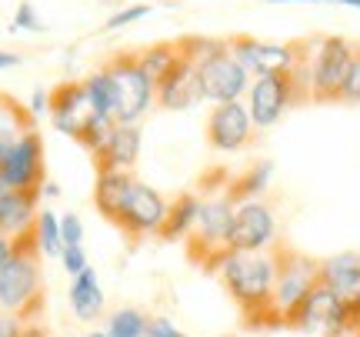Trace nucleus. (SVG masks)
<instances>
[{
  "instance_id": "obj_43",
  "label": "nucleus",
  "mask_w": 360,
  "mask_h": 337,
  "mask_svg": "<svg viewBox=\"0 0 360 337\" xmlns=\"http://www.w3.org/2000/svg\"><path fill=\"white\" fill-rule=\"evenodd\" d=\"M87 337H110V334H107V331H90Z\"/></svg>"
},
{
  "instance_id": "obj_33",
  "label": "nucleus",
  "mask_w": 360,
  "mask_h": 337,
  "mask_svg": "<svg viewBox=\"0 0 360 337\" xmlns=\"http://www.w3.org/2000/svg\"><path fill=\"white\" fill-rule=\"evenodd\" d=\"M147 337H187V334H184L170 317H150V324H147Z\"/></svg>"
},
{
  "instance_id": "obj_4",
  "label": "nucleus",
  "mask_w": 360,
  "mask_h": 337,
  "mask_svg": "<svg viewBox=\"0 0 360 337\" xmlns=\"http://www.w3.org/2000/svg\"><path fill=\"white\" fill-rule=\"evenodd\" d=\"M233 210H237V201H233L227 191L220 197H207L200 201V210H197V221H193V231L187 234V257L207 274H217L220 264L231 257L227 250V231H231Z\"/></svg>"
},
{
  "instance_id": "obj_32",
  "label": "nucleus",
  "mask_w": 360,
  "mask_h": 337,
  "mask_svg": "<svg viewBox=\"0 0 360 337\" xmlns=\"http://www.w3.org/2000/svg\"><path fill=\"white\" fill-rule=\"evenodd\" d=\"M340 101H360V51L354 53V64H350V70H347V80H344Z\"/></svg>"
},
{
  "instance_id": "obj_23",
  "label": "nucleus",
  "mask_w": 360,
  "mask_h": 337,
  "mask_svg": "<svg viewBox=\"0 0 360 337\" xmlns=\"http://www.w3.org/2000/svg\"><path fill=\"white\" fill-rule=\"evenodd\" d=\"M84 91H87L94 110L117 124V87H114V80H110V74H107L103 67H97L90 77H84Z\"/></svg>"
},
{
  "instance_id": "obj_13",
  "label": "nucleus",
  "mask_w": 360,
  "mask_h": 337,
  "mask_svg": "<svg viewBox=\"0 0 360 337\" xmlns=\"http://www.w3.org/2000/svg\"><path fill=\"white\" fill-rule=\"evenodd\" d=\"M0 177L11 184V191H40L47 184L44 167V137L34 127H27L0 164Z\"/></svg>"
},
{
  "instance_id": "obj_26",
  "label": "nucleus",
  "mask_w": 360,
  "mask_h": 337,
  "mask_svg": "<svg viewBox=\"0 0 360 337\" xmlns=\"http://www.w3.org/2000/svg\"><path fill=\"white\" fill-rule=\"evenodd\" d=\"M34 237H37L40 254H44V257H57V260H60V254H64V241H60V217H57L51 208L37 214Z\"/></svg>"
},
{
  "instance_id": "obj_42",
  "label": "nucleus",
  "mask_w": 360,
  "mask_h": 337,
  "mask_svg": "<svg viewBox=\"0 0 360 337\" xmlns=\"http://www.w3.org/2000/svg\"><path fill=\"white\" fill-rule=\"evenodd\" d=\"M267 4H323V0H267Z\"/></svg>"
},
{
  "instance_id": "obj_35",
  "label": "nucleus",
  "mask_w": 360,
  "mask_h": 337,
  "mask_svg": "<svg viewBox=\"0 0 360 337\" xmlns=\"http://www.w3.org/2000/svg\"><path fill=\"white\" fill-rule=\"evenodd\" d=\"M24 130H13L11 124H0V164H4V157H7V151L13 147V141L20 137Z\"/></svg>"
},
{
  "instance_id": "obj_10",
  "label": "nucleus",
  "mask_w": 360,
  "mask_h": 337,
  "mask_svg": "<svg viewBox=\"0 0 360 337\" xmlns=\"http://www.w3.org/2000/svg\"><path fill=\"white\" fill-rule=\"evenodd\" d=\"M354 47H350L347 37H321L317 40V53L310 61V101L317 104H330V101H340V91H344V80H347V70L354 64Z\"/></svg>"
},
{
  "instance_id": "obj_3",
  "label": "nucleus",
  "mask_w": 360,
  "mask_h": 337,
  "mask_svg": "<svg viewBox=\"0 0 360 337\" xmlns=\"http://www.w3.org/2000/svg\"><path fill=\"white\" fill-rule=\"evenodd\" d=\"M47 110H51L53 127L60 130V134H67V137H74L90 154L117 127L114 120H107V117H101L94 110L87 91H84V80H64V84H57L51 91V107Z\"/></svg>"
},
{
  "instance_id": "obj_6",
  "label": "nucleus",
  "mask_w": 360,
  "mask_h": 337,
  "mask_svg": "<svg viewBox=\"0 0 360 337\" xmlns=\"http://www.w3.org/2000/svg\"><path fill=\"white\" fill-rule=\"evenodd\" d=\"M310 97V67H300L297 61L294 70H281V74H264L250 84V101H247V110H250V120L254 127H274L283 117V110L294 104V101H304Z\"/></svg>"
},
{
  "instance_id": "obj_7",
  "label": "nucleus",
  "mask_w": 360,
  "mask_h": 337,
  "mask_svg": "<svg viewBox=\"0 0 360 337\" xmlns=\"http://www.w3.org/2000/svg\"><path fill=\"white\" fill-rule=\"evenodd\" d=\"M270 254H274V260H277L274 307H277L283 327H287L290 314H294L297 307L304 304V298H307L314 287L321 284V260L307 257L304 250H297V247H290V244H283V241H277V244L270 247Z\"/></svg>"
},
{
  "instance_id": "obj_15",
  "label": "nucleus",
  "mask_w": 360,
  "mask_h": 337,
  "mask_svg": "<svg viewBox=\"0 0 360 337\" xmlns=\"http://www.w3.org/2000/svg\"><path fill=\"white\" fill-rule=\"evenodd\" d=\"M254 141V120L240 101L231 104H214V110L207 114V144L214 151L233 154V151H244L247 144Z\"/></svg>"
},
{
  "instance_id": "obj_16",
  "label": "nucleus",
  "mask_w": 360,
  "mask_h": 337,
  "mask_svg": "<svg viewBox=\"0 0 360 337\" xmlns=\"http://www.w3.org/2000/svg\"><path fill=\"white\" fill-rule=\"evenodd\" d=\"M167 204L170 201L160 191L137 184L127 204V214H124V224H120V234H127L130 241H141L147 234H160L164 217H167Z\"/></svg>"
},
{
  "instance_id": "obj_17",
  "label": "nucleus",
  "mask_w": 360,
  "mask_h": 337,
  "mask_svg": "<svg viewBox=\"0 0 360 337\" xmlns=\"http://www.w3.org/2000/svg\"><path fill=\"white\" fill-rule=\"evenodd\" d=\"M137 177L134 170H97V184H94V208L107 224H114L120 231L124 224V214H127V204L134 197V187H137Z\"/></svg>"
},
{
  "instance_id": "obj_11",
  "label": "nucleus",
  "mask_w": 360,
  "mask_h": 337,
  "mask_svg": "<svg viewBox=\"0 0 360 337\" xmlns=\"http://www.w3.org/2000/svg\"><path fill=\"white\" fill-rule=\"evenodd\" d=\"M277 221L274 210L264 201H244L233 210L231 231H227V250L231 254H260L277 244Z\"/></svg>"
},
{
  "instance_id": "obj_8",
  "label": "nucleus",
  "mask_w": 360,
  "mask_h": 337,
  "mask_svg": "<svg viewBox=\"0 0 360 337\" xmlns=\"http://www.w3.org/2000/svg\"><path fill=\"white\" fill-rule=\"evenodd\" d=\"M287 331L317 334V337H350V334H360V321L340 304V298H337L330 287L317 284L304 298V304L290 314Z\"/></svg>"
},
{
  "instance_id": "obj_1",
  "label": "nucleus",
  "mask_w": 360,
  "mask_h": 337,
  "mask_svg": "<svg viewBox=\"0 0 360 337\" xmlns=\"http://www.w3.org/2000/svg\"><path fill=\"white\" fill-rule=\"evenodd\" d=\"M220 284L237 304L247 331H274L283 327L281 314L274 307V281H277V260L270 250L260 254H231L220 264Z\"/></svg>"
},
{
  "instance_id": "obj_39",
  "label": "nucleus",
  "mask_w": 360,
  "mask_h": 337,
  "mask_svg": "<svg viewBox=\"0 0 360 337\" xmlns=\"http://www.w3.org/2000/svg\"><path fill=\"white\" fill-rule=\"evenodd\" d=\"M11 247H13V237H4V234H0V264L7 260V254H11Z\"/></svg>"
},
{
  "instance_id": "obj_21",
  "label": "nucleus",
  "mask_w": 360,
  "mask_h": 337,
  "mask_svg": "<svg viewBox=\"0 0 360 337\" xmlns=\"http://www.w3.org/2000/svg\"><path fill=\"white\" fill-rule=\"evenodd\" d=\"M70 307L77 314V321L90 324V321H97L103 314V291H101V277L94 274V267L87 271H80L74 281H70Z\"/></svg>"
},
{
  "instance_id": "obj_12",
  "label": "nucleus",
  "mask_w": 360,
  "mask_h": 337,
  "mask_svg": "<svg viewBox=\"0 0 360 337\" xmlns=\"http://www.w3.org/2000/svg\"><path fill=\"white\" fill-rule=\"evenodd\" d=\"M154 101L164 110H191L204 101V87H200V64H197V53H193L191 40H180V57L174 61L164 80L157 84Z\"/></svg>"
},
{
  "instance_id": "obj_19",
  "label": "nucleus",
  "mask_w": 360,
  "mask_h": 337,
  "mask_svg": "<svg viewBox=\"0 0 360 337\" xmlns=\"http://www.w3.org/2000/svg\"><path fill=\"white\" fill-rule=\"evenodd\" d=\"M141 127L137 124H117L110 137L94 151V167L97 170H134L141 157Z\"/></svg>"
},
{
  "instance_id": "obj_29",
  "label": "nucleus",
  "mask_w": 360,
  "mask_h": 337,
  "mask_svg": "<svg viewBox=\"0 0 360 337\" xmlns=\"http://www.w3.org/2000/svg\"><path fill=\"white\" fill-rule=\"evenodd\" d=\"M150 4H134V7H124V11H117V13H110V20H107V30H120V27H127V24H134V20H143V17H150Z\"/></svg>"
},
{
  "instance_id": "obj_28",
  "label": "nucleus",
  "mask_w": 360,
  "mask_h": 337,
  "mask_svg": "<svg viewBox=\"0 0 360 337\" xmlns=\"http://www.w3.org/2000/svg\"><path fill=\"white\" fill-rule=\"evenodd\" d=\"M13 30H30V34H44V30H47V24L40 20L37 7H34L30 0H24V4L17 7V13H13Z\"/></svg>"
},
{
  "instance_id": "obj_9",
  "label": "nucleus",
  "mask_w": 360,
  "mask_h": 337,
  "mask_svg": "<svg viewBox=\"0 0 360 337\" xmlns=\"http://www.w3.org/2000/svg\"><path fill=\"white\" fill-rule=\"evenodd\" d=\"M103 70L110 74L117 87V124H137L150 104H154V84L147 80L141 61H137V51H124L114 53Z\"/></svg>"
},
{
  "instance_id": "obj_31",
  "label": "nucleus",
  "mask_w": 360,
  "mask_h": 337,
  "mask_svg": "<svg viewBox=\"0 0 360 337\" xmlns=\"http://www.w3.org/2000/svg\"><path fill=\"white\" fill-rule=\"evenodd\" d=\"M60 264H64V271L70 277H77L80 271H87V254H84V247H64V254H60Z\"/></svg>"
},
{
  "instance_id": "obj_27",
  "label": "nucleus",
  "mask_w": 360,
  "mask_h": 337,
  "mask_svg": "<svg viewBox=\"0 0 360 337\" xmlns=\"http://www.w3.org/2000/svg\"><path fill=\"white\" fill-rule=\"evenodd\" d=\"M147 324L150 317L137 307H120L107 317V334L110 337H147Z\"/></svg>"
},
{
  "instance_id": "obj_37",
  "label": "nucleus",
  "mask_w": 360,
  "mask_h": 337,
  "mask_svg": "<svg viewBox=\"0 0 360 337\" xmlns=\"http://www.w3.org/2000/svg\"><path fill=\"white\" fill-rule=\"evenodd\" d=\"M17 64H20V57H17V53L0 51V70H11V67H17Z\"/></svg>"
},
{
  "instance_id": "obj_14",
  "label": "nucleus",
  "mask_w": 360,
  "mask_h": 337,
  "mask_svg": "<svg viewBox=\"0 0 360 337\" xmlns=\"http://www.w3.org/2000/svg\"><path fill=\"white\" fill-rule=\"evenodd\" d=\"M227 47H231V53L240 61V67H244L250 77L294 70L297 61H300V53H297L294 44H264V40L247 37V34L227 37Z\"/></svg>"
},
{
  "instance_id": "obj_44",
  "label": "nucleus",
  "mask_w": 360,
  "mask_h": 337,
  "mask_svg": "<svg viewBox=\"0 0 360 337\" xmlns=\"http://www.w3.org/2000/svg\"><path fill=\"white\" fill-rule=\"evenodd\" d=\"M350 337H360V334H350Z\"/></svg>"
},
{
  "instance_id": "obj_24",
  "label": "nucleus",
  "mask_w": 360,
  "mask_h": 337,
  "mask_svg": "<svg viewBox=\"0 0 360 337\" xmlns=\"http://www.w3.org/2000/svg\"><path fill=\"white\" fill-rule=\"evenodd\" d=\"M180 57V40H174V44H154V47H143V51H137V61H141L143 74H147V80L157 84L164 80V74H167L170 67H174V61Z\"/></svg>"
},
{
  "instance_id": "obj_18",
  "label": "nucleus",
  "mask_w": 360,
  "mask_h": 337,
  "mask_svg": "<svg viewBox=\"0 0 360 337\" xmlns=\"http://www.w3.org/2000/svg\"><path fill=\"white\" fill-rule=\"evenodd\" d=\"M321 284L330 287L340 304L360 321V254H337L321 260Z\"/></svg>"
},
{
  "instance_id": "obj_41",
  "label": "nucleus",
  "mask_w": 360,
  "mask_h": 337,
  "mask_svg": "<svg viewBox=\"0 0 360 337\" xmlns=\"http://www.w3.org/2000/svg\"><path fill=\"white\" fill-rule=\"evenodd\" d=\"M7 194H11V184L4 181V177H0V204H4V201H7Z\"/></svg>"
},
{
  "instance_id": "obj_40",
  "label": "nucleus",
  "mask_w": 360,
  "mask_h": 337,
  "mask_svg": "<svg viewBox=\"0 0 360 337\" xmlns=\"http://www.w3.org/2000/svg\"><path fill=\"white\" fill-rule=\"evenodd\" d=\"M40 194H47V197H57V194H60V187H57V184H51V181H47V184H44V187H40Z\"/></svg>"
},
{
  "instance_id": "obj_25",
  "label": "nucleus",
  "mask_w": 360,
  "mask_h": 337,
  "mask_svg": "<svg viewBox=\"0 0 360 337\" xmlns=\"http://www.w3.org/2000/svg\"><path fill=\"white\" fill-rule=\"evenodd\" d=\"M270 174H274V164H270V160H260V164H254V167L247 170L244 177H237V181L227 187V194H231L237 204L257 201V194L270 184Z\"/></svg>"
},
{
  "instance_id": "obj_2",
  "label": "nucleus",
  "mask_w": 360,
  "mask_h": 337,
  "mask_svg": "<svg viewBox=\"0 0 360 337\" xmlns=\"http://www.w3.org/2000/svg\"><path fill=\"white\" fill-rule=\"evenodd\" d=\"M44 254L34 237V227L13 237L7 260L0 264V311L20 317L24 324H37L44 314Z\"/></svg>"
},
{
  "instance_id": "obj_34",
  "label": "nucleus",
  "mask_w": 360,
  "mask_h": 337,
  "mask_svg": "<svg viewBox=\"0 0 360 337\" xmlns=\"http://www.w3.org/2000/svg\"><path fill=\"white\" fill-rule=\"evenodd\" d=\"M24 334V321L13 314H0V337H20Z\"/></svg>"
},
{
  "instance_id": "obj_38",
  "label": "nucleus",
  "mask_w": 360,
  "mask_h": 337,
  "mask_svg": "<svg viewBox=\"0 0 360 337\" xmlns=\"http://www.w3.org/2000/svg\"><path fill=\"white\" fill-rule=\"evenodd\" d=\"M20 337H51V334H47L40 324H24V334Z\"/></svg>"
},
{
  "instance_id": "obj_20",
  "label": "nucleus",
  "mask_w": 360,
  "mask_h": 337,
  "mask_svg": "<svg viewBox=\"0 0 360 337\" xmlns=\"http://www.w3.org/2000/svg\"><path fill=\"white\" fill-rule=\"evenodd\" d=\"M40 191H11L7 201L0 204V234L4 237H20L37 224V204H40Z\"/></svg>"
},
{
  "instance_id": "obj_30",
  "label": "nucleus",
  "mask_w": 360,
  "mask_h": 337,
  "mask_svg": "<svg viewBox=\"0 0 360 337\" xmlns=\"http://www.w3.org/2000/svg\"><path fill=\"white\" fill-rule=\"evenodd\" d=\"M60 241H64V247H84V221L77 214L60 217Z\"/></svg>"
},
{
  "instance_id": "obj_36",
  "label": "nucleus",
  "mask_w": 360,
  "mask_h": 337,
  "mask_svg": "<svg viewBox=\"0 0 360 337\" xmlns=\"http://www.w3.org/2000/svg\"><path fill=\"white\" fill-rule=\"evenodd\" d=\"M47 107H51V94H47V91H34V97H30V110H34V114H44Z\"/></svg>"
},
{
  "instance_id": "obj_22",
  "label": "nucleus",
  "mask_w": 360,
  "mask_h": 337,
  "mask_svg": "<svg viewBox=\"0 0 360 337\" xmlns=\"http://www.w3.org/2000/svg\"><path fill=\"white\" fill-rule=\"evenodd\" d=\"M197 210H200V197L184 191L167 204V217H164V227L157 237L164 241H187V234L193 231V221H197Z\"/></svg>"
},
{
  "instance_id": "obj_5",
  "label": "nucleus",
  "mask_w": 360,
  "mask_h": 337,
  "mask_svg": "<svg viewBox=\"0 0 360 337\" xmlns=\"http://www.w3.org/2000/svg\"><path fill=\"white\" fill-rule=\"evenodd\" d=\"M187 40H191L193 53H197V64H200L204 101L231 104V101H240L244 91H250V74L231 53L227 40H214V37H187Z\"/></svg>"
}]
</instances>
